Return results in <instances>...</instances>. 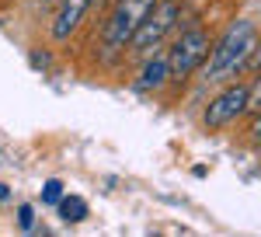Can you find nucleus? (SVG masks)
<instances>
[{"instance_id": "nucleus-1", "label": "nucleus", "mask_w": 261, "mask_h": 237, "mask_svg": "<svg viewBox=\"0 0 261 237\" xmlns=\"http://www.w3.org/2000/svg\"><path fill=\"white\" fill-rule=\"evenodd\" d=\"M254 39H258L254 21L247 14L233 18L216 35V42L209 45V56H205V63L199 70L202 84H226V80H237L241 74H247V59H251Z\"/></svg>"}, {"instance_id": "nucleus-2", "label": "nucleus", "mask_w": 261, "mask_h": 237, "mask_svg": "<svg viewBox=\"0 0 261 237\" xmlns=\"http://www.w3.org/2000/svg\"><path fill=\"white\" fill-rule=\"evenodd\" d=\"M209 45H213V32L205 25L178 32V39L167 45V84H174V87L188 84L202 70V63L209 56Z\"/></svg>"}, {"instance_id": "nucleus-3", "label": "nucleus", "mask_w": 261, "mask_h": 237, "mask_svg": "<svg viewBox=\"0 0 261 237\" xmlns=\"http://www.w3.org/2000/svg\"><path fill=\"white\" fill-rule=\"evenodd\" d=\"M157 0H112L108 4V18L101 25V53L108 59L122 56L125 49H129V39H133V32L140 28V21L150 14V7H153Z\"/></svg>"}, {"instance_id": "nucleus-4", "label": "nucleus", "mask_w": 261, "mask_h": 237, "mask_svg": "<svg viewBox=\"0 0 261 237\" xmlns=\"http://www.w3.org/2000/svg\"><path fill=\"white\" fill-rule=\"evenodd\" d=\"M181 14H185V0H157L150 7V14L140 21V28L133 32L125 53L143 59V56H150V53H157V49H164V42L174 35Z\"/></svg>"}, {"instance_id": "nucleus-5", "label": "nucleus", "mask_w": 261, "mask_h": 237, "mask_svg": "<svg viewBox=\"0 0 261 237\" xmlns=\"http://www.w3.org/2000/svg\"><path fill=\"white\" fill-rule=\"evenodd\" d=\"M247 115H251V87H247L241 77L226 80L220 91L205 101V108H202V129L220 133V129L237 126V122L247 118Z\"/></svg>"}, {"instance_id": "nucleus-6", "label": "nucleus", "mask_w": 261, "mask_h": 237, "mask_svg": "<svg viewBox=\"0 0 261 237\" xmlns=\"http://www.w3.org/2000/svg\"><path fill=\"white\" fill-rule=\"evenodd\" d=\"M91 11H94V0H56L53 25H49V39L56 42V45H66L84 28V21H87Z\"/></svg>"}, {"instance_id": "nucleus-7", "label": "nucleus", "mask_w": 261, "mask_h": 237, "mask_svg": "<svg viewBox=\"0 0 261 237\" xmlns=\"http://www.w3.org/2000/svg\"><path fill=\"white\" fill-rule=\"evenodd\" d=\"M167 87V53H150L143 56V63L136 66V77H133V91L140 94H157Z\"/></svg>"}, {"instance_id": "nucleus-8", "label": "nucleus", "mask_w": 261, "mask_h": 237, "mask_svg": "<svg viewBox=\"0 0 261 237\" xmlns=\"http://www.w3.org/2000/svg\"><path fill=\"white\" fill-rule=\"evenodd\" d=\"M56 209H60V220H63V223H84V220H87V213H91L84 196H66V192H63V199L56 202Z\"/></svg>"}, {"instance_id": "nucleus-9", "label": "nucleus", "mask_w": 261, "mask_h": 237, "mask_svg": "<svg viewBox=\"0 0 261 237\" xmlns=\"http://www.w3.org/2000/svg\"><path fill=\"white\" fill-rule=\"evenodd\" d=\"M60 199H63V181L60 178H49V181L42 185V202H45V206H56Z\"/></svg>"}, {"instance_id": "nucleus-10", "label": "nucleus", "mask_w": 261, "mask_h": 237, "mask_svg": "<svg viewBox=\"0 0 261 237\" xmlns=\"http://www.w3.org/2000/svg\"><path fill=\"white\" fill-rule=\"evenodd\" d=\"M247 139H251V147L261 154V112H251V122H247Z\"/></svg>"}, {"instance_id": "nucleus-11", "label": "nucleus", "mask_w": 261, "mask_h": 237, "mask_svg": "<svg viewBox=\"0 0 261 237\" xmlns=\"http://www.w3.org/2000/svg\"><path fill=\"white\" fill-rule=\"evenodd\" d=\"M28 59H32V66H35V70H49V66H53V53H42V49H32Z\"/></svg>"}, {"instance_id": "nucleus-12", "label": "nucleus", "mask_w": 261, "mask_h": 237, "mask_svg": "<svg viewBox=\"0 0 261 237\" xmlns=\"http://www.w3.org/2000/svg\"><path fill=\"white\" fill-rule=\"evenodd\" d=\"M247 87H251V112H261V70L254 74V80Z\"/></svg>"}, {"instance_id": "nucleus-13", "label": "nucleus", "mask_w": 261, "mask_h": 237, "mask_svg": "<svg viewBox=\"0 0 261 237\" xmlns=\"http://www.w3.org/2000/svg\"><path fill=\"white\" fill-rule=\"evenodd\" d=\"M261 70V32L254 39V49H251V59H247V74H258Z\"/></svg>"}, {"instance_id": "nucleus-14", "label": "nucleus", "mask_w": 261, "mask_h": 237, "mask_svg": "<svg viewBox=\"0 0 261 237\" xmlns=\"http://www.w3.org/2000/svg\"><path fill=\"white\" fill-rule=\"evenodd\" d=\"M18 223H21V230L28 234V230L35 227V209H32V206H21L18 209Z\"/></svg>"}, {"instance_id": "nucleus-15", "label": "nucleus", "mask_w": 261, "mask_h": 237, "mask_svg": "<svg viewBox=\"0 0 261 237\" xmlns=\"http://www.w3.org/2000/svg\"><path fill=\"white\" fill-rule=\"evenodd\" d=\"M0 199H11V188L7 185H0Z\"/></svg>"}, {"instance_id": "nucleus-16", "label": "nucleus", "mask_w": 261, "mask_h": 237, "mask_svg": "<svg viewBox=\"0 0 261 237\" xmlns=\"http://www.w3.org/2000/svg\"><path fill=\"white\" fill-rule=\"evenodd\" d=\"M108 4H112V0H94V11H98V7H108Z\"/></svg>"}, {"instance_id": "nucleus-17", "label": "nucleus", "mask_w": 261, "mask_h": 237, "mask_svg": "<svg viewBox=\"0 0 261 237\" xmlns=\"http://www.w3.org/2000/svg\"><path fill=\"white\" fill-rule=\"evenodd\" d=\"M35 4H56V0H35Z\"/></svg>"}]
</instances>
